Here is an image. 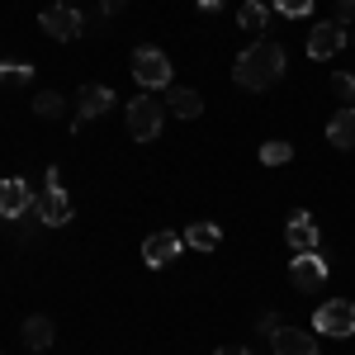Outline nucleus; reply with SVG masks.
<instances>
[{
    "label": "nucleus",
    "instance_id": "obj_10",
    "mask_svg": "<svg viewBox=\"0 0 355 355\" xmlns=\"http://www.w3.org/2000/svg\"><path fill=\"white\" fill-rule=\"evenodd\" d=\"M270 346H275V355H318V336L299 331V327H275Z\"/></svg>",
    "mask_w": 355,
    "mask_h": 355
},
{
    "label": "nucleus",
    "instance_id": "obj_6",
    "mask_svg": "<svg viewBox=\"0 0 355 355\" xmlns=\"http://www.w3.org/2000/svg\"><path fill=\"white\" fill-rule=\"evenodd\" d=\"M289 279H294V289H303V294H318L327 284V261L318 251H299L294 266H289Z\"/></svg>",
    "mask_w": 355,
    "mask_h": 355
},
{
    "label": "nucleus",
    "instance_id": "obj_13",
    "mask_svg": "<svg viewBox=\"0 0 355 355\" xmlns=\"http://www.w3.org/2000/svg\"><path fill=\"white\" fill-rule=\"evenodd\" d=\"M175 256H180V237H175V232H152V237L142 242V261H147L152 270L171 266Z\"/></svg>",
    "mask_w": 355,
    "mask_h": 355
},
{
    "label": "nucleus",
    "instance_id": "obj_5",
    "mask_svg": "<svg viewBox=\"0 0 355 355\" xmlns=\"http://www.w3.org/2000/svg\"><path fill=\"white\" fill-rule=\"evenodd\" d=\"M38 24H43V33H48V38L71 43V38L85 28V19H81V10H76V5H48V10L38 15Z\"/></svg>",
    "mask_w": 355,
    "mask_h": 355
},
{
    "label": "nucleus",
    "instance_id": "obj_22",
    "mask_svg": "<svg viewBox=\"0 0 355 355\" xmlns=\"http://www.w3.org/2000/svg\"><path fill=\"white\" fill-rule=\"evenodd\" d=\"M331 95H336L341 105H355V76L351 71H336V76H331Z\"/></svg>",
    "mask_w": 355,
    "mask_h": 355
},
{
    "label": "nucleus",
    "instance_id": "obj_1",
    "mask_svg": "<svg viewBox=\"0 0 355 355\" xmlns=\"http://www.w3.org/2000/svg\"><path fill=\"white\" fill-rule=\"evenodd\" d=\"M232 76L242 90H270L279 76H284V48L270 43V38H256L242 57H237V67H232Z\"/></svg>",
    "mask_w": 355,
    "mask_h": 355
},
{
    "label": "nucleus",
    "instance_id": "obj_11",
    "mask_svg": "<svg viewBox=\"0 0 355 355\" xmlns=\"http://www.w3.org/2000/svg\"><path fill=\"white\" fill-rule=\"evenodd\" d=\"M28 209H33V194L28 185L15 175V180H0V218H24Z\"/></svg>",
    "mask_w": 355,
    "mask_h": 355
},
{
    "label": "nucleus",
    "instance_id": "obj_4",
    "mask_svg": "<svg viewBox=\"0 0 355 355\" xmlns=\"http://www.w3.org/2000/svg\"><path fill=\"white\" fill-rule=\"evenodd\" d=\"M157 133H162V105L147 100V95L128 100V137L133 142H152Z\"/></svg>",
    "mask_w": 355,
    "mask_h": 355
},
{
    "label": "nucleus",
    "instance_id": "obj_7",
    "mask_svg": "<svg viewBox=\"0 0 355 355\" xmlns=\"http://www.w3.org/2000/svg\"><path fill=\"white\" fill-rule=\"evenodd\" d=\"M346 43H351L346 24L327 19V24H318L313 33H308V57H313V62H327V57H336L341 48H346Z\"/></svg>",
    "mask_w": 355,
    "mask_h": 355
},
{
    "label": "nucleus",
    "instance_id": "obj_29",
    "mask_svg": "<svg viewBox=\"0 0 355 355\" xmlns=\"http://www.w3.org/2000/svg\"><path fill=\"white\" fill-rule=\"evenodd\" d=\"M351 43H355V33H351Z\"/></svg>",
    "mask_w": 355,
    "mask_h": 355
},
{
    "label": "nucleus",
    "instance_id": "obj_9",
    "mask_svg": "<svg viewBox=\"0 0 355 355\" xmlns=\"http://www.w3.org/2000/svg\"><path fill=\"white\" fill-rule=\"evenodd\" d=\"M105 110H114V90L110 85H81V90H76V123H71V128L100 119Z\"/></svg>",
    "mask_w": 355,
    "mask_h": 355
},
{
    "label": "nucleus",
    "instance_id": "obj_8",
    "mask_svg": "<svg viewBox=\"0 0 355 355\" xmlns=\"http://www.w3.org/2000/svg\"><path fill=\"white\" fill-rule=\"evenodd\" d=\"M33 214H38V223H48V227H62V223H71V199L62 194V185L48 180V190L33 199Z\"/></svg>",
    "mask_w": 355,
    "mask_h": 355
},
{
    "label": "nucleus",
    "instance_id": "obj_12",
    "mask_svg": "<svg viewBox=\"0 0 355 355\" xmlns=\"http://www.w3.org/2000/svg\"><path fill=\"white\" fill-rule=\"evenodd\" d=\"M284 237H289V246H294V251H318V242H322V237H318V223H313V214H308V209H294V214H289Z\"/></svg>",
    "mask_w": 355,
    "mask_h": 355
},
{
    "label": "nucleus",
    "instance_id": "obj_19",
    "mask_svg": "<svg viewBox=\"0 0 355 355\" xmlns=\"http://www.w3.org/2000/svg\"><path fill=\"white\" fill-rule=\"evenodd\" d=\"M33 81V67L28 62H0V90L5 85H28Z\"/></svg>",
    "mask_w": 355,
    "mask_h": 355
},
{
    "label": "nucleus",
    "instance_id": "obj_26",
    "mask_svg": "<svg viewBox=\"0 0 355 355\" xmlns=\"http://www.w3.org/2000/svg\"><path fill=\"white\" fill-rule=\"evenodd\" d=\"M214 355H251V351H246V346H218Z\"/></svg>",
    "mask_w": 355,
    "mask_h": 355
},
{
    "label": "nucleus",
    "instance_id": "obj_2",
    "mask_svg": "<svg viewBox=\"0 0 355 355\" xmlns=\"http://www.w3.org/2000/svg\"><path fill=\"white\" fill-rule=\"evenodd\" d=\"M133 76L147 90H171V62L162 48H137L133 53Z\"/></svg>",
    "mask_w": 355,
    "mask_h": 355
},
{
    "label": "nucleus",
    "instance_id": "obj_25",
    "mask_svg": "<svg viewBox=\"0 0 355 355\" xmlns=\"http://www.w3.org/2000/svg\"><path fill=\"white\" fill-rule=\"evenodd\" d=\"M123 5H128V0H105V15H110V19H114V15H123Z\"/></svg>",
    "mask_w": 355,
    "mask_h": 355
},
{
    "label": "nucleus",
    "instance_id": "obj_3",
    "mask_svg": "<svg viewBox=\"0 0 355 355\" xmlns=\"http://www.w3.org/2000/svg\"><path fill=\"white\" fill-rule=\"evenodd\" d=\"M313 327L322 331V336H355V303L351 299H327L318 308Z\"/></svg>",
    "mask_w": 355,
    "mask_h": 355
},
{
    "label": "nucleus",
    "instance_id": "obj_15",
    "mask_svg": "<svg viewBox=\"0 0 355 355\" xmlns=\"http://www.w3.org/2000/svg\"><path fill=\"white\" fill-rule=\"evenodd\" d=\"M327 142H331V147H341V152H351V147H355V105H346L341 114H331Z\"/></svg>",
    "mask_w": 355,
    "mask_h": 355
},
{
    "label": "nucleus",
    "instance_id": "obj_24",
    "mask_svg": "<svg viewBox=\"0 0 355 355\" xmlns=\"http://www.w3.org/2000/svg\"><path fill=\"white\" fill-rule=\"evenodd\" d=\"M355 19V0H336V24H351Z\"/></svg>",
    "mask_w": 355,
    "mask_h": 355
},
{
    "label": "nucleus",
    "instance_id": "obj_27",
    "mask_svg": "<svg viewBox=\"0 0 355 355\" xmlns=\"http://www.w3.org/2000/svg\"><path fill=\"white\" fill-rule=\"evenodd\" d=\"M199 10H223V0H199Z\"/></svg>",
    "mask_w": 355,
    "mask_h": 355
},
{
    "label": "nucleus",
    "instance_id": "obj_16",
    "mask_svg": "<svg viewBox=\"0 0 355 355\" xmlns=\"http://www.w3.org/2000/svg\"><path fill=\"white\" fill-rule=\"evenodd\" d=\"M53 336H57V327H53V318H43V313H33V318L24 322V346L28 351H48Z\"/></svg>",
    "mask_w": 355,
    "mask_h": 355
},
{
    "label": "nucleus",
    "instance_id": "obj_18",
    "mask_svg": "<svg viewBox=\"0 0 355 355\" xmlns=\"http://www.w3.org/2000/svg\"><path fill=\"white\" fill-rule=\"evenodd\" d=\"M266 19H270V5H261V0H246L242 10H237V24H242L246 33H261Z\"/></svg>",
    "mask_w": 355,
    "mask_h": 355
},
{
    "label": "nucleus",
    "instance_id": "obj_14",
    "mask_svg": "<svg viewBox=\"0 0 355 355\" xmlns=\"http://www.w3.org/2000/svg\"><path fill=\"white\" fill-rule=\"evenodd\" d=\"M166 105H171L175 119H199V114H204V95L190 90V85H171V90H166Z\"/></svg>",
    "mask_w": 355,
    "mask_h": 355
},
{
    "label": "nucleus",
    "instance_id": "obj_21",
    "mask_svg": "<svg viewBox=\"0 0 355 355\" xmlns=\"http://www.w3.org/2000/svg\"><path fill=\"white\" fill-rule=\"evenodd\" d=\"M261 162H266V166H284V162H294V147L275 137V142H266V147H261Z\"/></svg>",
    "mask_w": 355,
    "mask_h": 355
},
{
    "label": "nucleus",
    "instance_id": "obj_23",
    "mask_svg": "<svg viewBox=\"0 0 355 355\" xmlns=\"http://www.w3.org/2000/svg\"><path fill=\"white\" fill-rule=\"evenodd\" d=\"M270 10L289 15V19H303V15H313V0H270Z\"/></svg>",
    "mask_w": 355,
    "mask_h": 355
},
{
    "label": "nucleus",
    "instance_id": "obj_20",
    "mask_svg": "<svg viewBox=\"0 0 355 355\" xmlns=\"http://www.w3.org/2000/svg\"><path fill=\"white\" fill-rule=\"evenodd\" d=\"M62 110H67V105H62L57 90H43V95L33 100V114H38V119H62Z\"/></svg>",
    "mask_w": 355,
    "mask_h": 355
},
{
    "label": "nucleus",
    "instance_id": "obj_28",
    "mask_svg": "<svg viewBox=\"0 0 355 355\" xmlns=\"http://www.w3.org/2000/svg\"><path fill=\"white\" fill-rule=\"evenodd\" d=\"M62 5H81V0H62Z\"/></svg>",
    "mask_w": 355,
    "mask_h": 355
},
{
    "label": "nucleus",
    "instance_id": "obj_17",
    "mask_svg": "<svg viewBox=\"0 0 355 355\" xmlns=\"http://www.w3.org/2000/svg\"><path fill=\"white\" fill-rule=\"evenodd\" d=\"M185 242H190L194 251H214V246L223 242V232L214 223H190V227H185Z\"/></svg>",
    "mask_w": 355,
    "mask_h": 355
}]
</instances>
